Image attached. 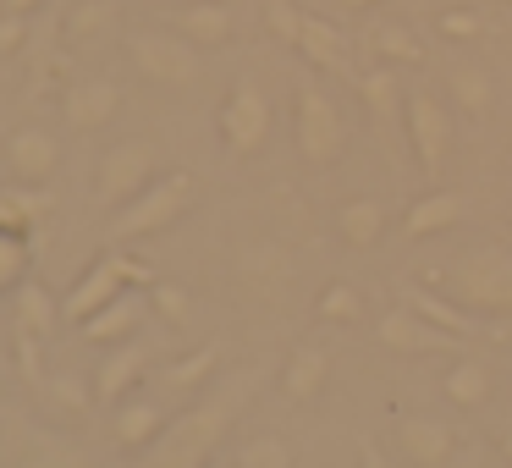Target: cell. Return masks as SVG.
<instances>
[{"label":"cell","mask_w":512,"mask_h":468,"mask_svg":"<svg viewBox=\"0 0 512 468\" xmlns=\"http://www.w3.org/2000/svg\"><path fill=\"white\" fill-rule=\"evenodd\" d=\"M254 375H237L226 391H215L210 402L188 408L182 419H171L155 441L144 446V468H204L215 457V441L226 435V424L237 419V408L248 402Z\"/></svg>","instance_id":"6da1fadb"},{"label":"cell","mask_w":512,"mask_h":468,"mask_svg":"<svg viewBox=\"0 0 512 468\" xmlns=\"http://www.w3.org/2000/svg\"><path fill=\"white\" fill-rule=\"evenodd\" d=\"M441 287L452 292L463 309L479 314H512V248L485 243V248H468L452 270L441 276Z\"/></svg>","instance_id":"7a4b0ae2"},{"label":"cell","mask_w":512,"mask_h":468,"mask_svg":"<svg viewBox=\"0 0 512 468\" xmlns=\"http://www.w3.org/2000/svg\"><path fill=\"white\" fill-rule=\"evenodd\" d=\"M193 193H199V182L188 177V171H166V177H155L138 199L122 204V215L111 221V243H127V237H149V232H166L177 215H188Z\"/></svg>","instance_id":"3957f363"},{"label":"cell","mask_w":512,"mask_h":468,"mask_svg":"<svg viewBox=\"0 0 512 468\" xmlns=\"http://www.w3.org/2000/svg\"><path fill=\"white\" fill-rule=\"evenodd\" d=\"M127 287H155V270L138 265V259H127V254H100L89 265V276H78L72 292L61 298V320L83 325L89 314H100L111 298H122Z\"/></svg>","instance_id":"277c9868"},{"label":"cell","mask_w":512,"mask_h":468,"mask_svg":"<svg viewBox=\"0 0 512 468\" xmlns=\"http://www.w3.org/2000/svg\"><path fill=\"white\" fill-rule=\"evenodd\" d=\"M292 122H298V149L309 166H336L347 155V127L336 100L320 89V83H303L298 100H292Z\"/></svg>","instance_id":"5b68a950"},{"label":"cell","mask_w":512,"mask_h":468,"mask_svg":"<svg viewBox=\"0 0 512 468\" xmlns=\"http://www.w3.org/2000/svg\"><path fill=\"white\" fill-rule=\"evenodd\" d=\"M127 56H133V67L144 72L149 83H166V89H188L204 72L199 45H193L188 34H155V28H144V34L127 39Z\"/></svg>","instance_id":"8992f818"},{"label":"cell","mask_w":512,"mask_h":468,"mask_svg":"<svg viewBox=\"0 0 512 468\" xmlns=\"http://www.w3.org/2000/svg\"><path fill=\"white\" fill-rule=\"evenodd\" d=\"M155 171H160V149L149 144V138H127V144H116L111 155L100 160V182H94V193H100V204L122 210L127 199H138V193L155 182Z\"/></svg>","instance_id":"52a82bcc"},{"label":"cell","mask_w":512,"mask_h":468,"mask_svg":"<svg viewBox=\"0 0 512 468\" xmlns=\"http://www.w3.org/2000/svg\"><path fill=\"white\" fill-rule=\"evenodd\" d=\"M265 138H270V100L259 94L254 78H237L232 94H226V105H221V144L232 149L237 160H248V155L265 149Z\"/></svg>","instance_id":"ba28073f"},{"label":"cell","mask_w":512,"mask_h":468,"mask_svg":"<svg viewBox=\"0 0 512 468\" xmlns=\"http://www.w3.org/2000/svg\"><path fill=\"white\" fill-rule=\"evenodd\" d=\"M408 138L419 149L424 177H435L446 166V155H452V111L430 89H408Z\"/></svg>","instance_id":"9c48e42d"},{"label":"cell","mask_w":512,"mask_h":468,"mask_svg":"<svg viewBox=\"0 0 512 468\" xmlns=\"http://www.w3.org/2000/svg\"><path fill=\"white\" fill-rule=\"evenodd\" d=\"M375 336H380V347H391V353H452V347H463L457 331H441V325L424 320L419 309H408V303H397V309L380 314Z\"/></svg>","instance_id":"30bf717a"},{"label":"cell","mask_w":512,"mask_h":468,"mask_svg":"<svg viewBox=\"0 0 512 468\" xmlns=\"http://www.w3.org/2000/svg\"><path fill=\"white\" fill-rule=\"evenodd\" d=\"M298 50L303 61H309L314 72H331V78H347L358 83V67H353V45H347V34L336 23H325V17L303 12V28H298Z\"/></svg>","instance_id":"8fae6325"},{"label":"cell","mask_w":512,"mask_h":468,"mask_svg":"<svg viewBox=\"0 0 512 468\" xmlns=\"http://www.w3.org/2000/svg\"><path fill=\"white\" fill-rule=\"evenodd\" d=\"M358 100L369 105V116H375V127H380V138H386L391 149H397V138H402V122H408V94H402V83H397V72L391 67H375V72H358Z\"/></svg>","instance_id":"7c38bea8"},{"label":"cell","mask_w":512,"mask_h":468,"mask_svg":"<svg viewBox=\"0 0 512 468\" xmlns=\"http://www.w3.org/2000/svg\"><path fill=\"white\" fill-rule=\"evenodd\" d=\"M116 111H122V89H116L111 78H72L67 94H61V116H67V127H78V133L105 127Z\"/></svg>","instance_id":"4fadbf2b"},{"label":"cell","mask_w":512,"mask_h":468,"mask_svg":"<svg viewBox=\"0 0 512 468\" xmlns=\"http://www.w3.org/2000/svg\"><path fill=\"white\" fill-rule=\"evenodd\" d=\"M397 446L408 463L419 468H441L446 457L457 452V430L446 419H424V413H408V419L397 424Z\"/></svg>","instance_id":"5bb4252c"},{"label":"cell","mask_w":512,"mask_h":468,"mask_svg":"<svg viewBox=\"0 0 512 468\" xmlns=\"http://www.w3.org/2000/svg\"><path fill=\"white\" fill-rule=\"evenodd\" d=\"M6 166H12V177H23V182H45L50 171L61 166V144L45 133V127H17V133L6 138Z\"/></svg>","instance_id":"9a60e30c"},{"label":"cell","mask_w":512,"mask_h":468,"mask_svg":"<svg viewBox=\"0 0 512 468\" xmlns=\"http://www.w3.org/2000/svg\"><path fill=\"white\" fill-rule=\"evenodd\" d=\"M144 369H149V347L116 342L111 353H105L100 375H94V397H100V402H122V391H133Z\"/></svg>","instance_id":"2e32d148"},{"label":"cell","mask_w":512,"mask_h":468,"mask_svg":"<svg viewBox=\"0 0 512 468\" xmlns=\"http://www.w3.org/2000/svg\"><path fill=\"white\" fill-rule=\"evenodd\" d=\"M138 320H144V292H122V298H111L100 314L83 320V336L100 342V347H116V342H127V336L138 331Z\"/></svg>","instance_id":"e0dca14e"},{"label":"cell","mask_w":512,"mask_h":468,"mask_svg":"<svg viewBox=\"0 0 512 468\" xmlns=\"http://www.w3.org/2000/svg\"><path fill=\"white\" fill-rule=\"evenodd\" d=\"M171 23H177V34H188L199 50H215V45L232 39V6H221V0H188Z\"/></svg>","instance_id":"ac0fdd59"},{"label":"cell","mask_w":512,"mask_h":468,"mask_svg":"<svg viewBox=\"0 0 512 468\" xmlns=\"http://www.w3.org/2000/svg\"><path fill=\"white\" fill-rule=\"evenodd\" d=\"M463 215H468V199H463V193H424L419 204H408V215H402V232H408V237H435V232H452Z\"/></svg>","instance_id":"d6986e66"},{"label":"cell","mask_w":512,"mask_h":468,"mask_svg":"<svg viewBox=\"0 0 512 468\" xmlns=\"http://www.w3.org/2000/svg\"><path fill=\"white\" fill-rule=\"evenodd\" d=\"M397 298L408 303V309H419L424 320H435V325H441V331H457V336H463V342H468V336L479 331V325H474V314H468L463 303H452V298H435L430 287H419V281H402V287H397Z\"/></svg>","instance_id":"ffe728a7"},{"label":"cell","mask_w":512,"mask_h":468,"mask_svg":"<svg viewBox=\"0 0 512 468\" xmlns=\"http://www.w3.org/2000/svg\"><path fill=\"white\" fill-rule=\"evenodd\" d=\"M116 441L127 446V452H144L149 441H155L160 430H166V408H160V402H116Z\"/></svg>","instance_id":"44dd1931"},{"label":"cell","mask_w":512,"mask_h":468,"mask_svg":"<svg viewBox=\"0 0 512 468\" xmlns=\"http://www.w3.org/2000/svg\"><path fill=\"white\" fill-rule=\"evenodd\" d=\"M325 375H331V353H325V347H292L287 369H281V391H287L292 402H309L314 391L325 386Z\"/></svg>","instance_id":"7402d4cb"},{"label":"cell","mask_w":512,"mask_h":468,"mask_svg":"<svg viewBox=\"0 0 512 468\" xmlns=\"http://www.w3.org/2000/svg\"><path fill=\"white\" fill-rule=\"evenodd\" d=\"M441 391H446V402H452V408H479V402L490 397V369H485V358H457V364L446 369Z\"/></svg>","instance_id":"603a6c76"},{"label":"cell","mask_w":512,"mask_h":468,"mask_svg":"<svg viewBox=\"0 0 512 468\" xmlns=\"http://www.w3.org/2000/svg\"><path fill=\"white\" fill-rule=\"evenodd\" d=\"M364 50H375V56L386 61V67H419V61H424L419 34H413V28H402V23H380V28H369Z\"/></svg>","instance_id":"cb8c5ba5"},{"label":"cell","mask_w":512,"mask_h":468,"mask_svg":"<svg viewBox=\"0 0 512 468\" xmlns=\"http://www.w3.org/2000/svg\"><path fill=\"white\" fill-rule=\"evenodd\" d=\"M446 83H452V100L463 105L468 116H490V105H496V83H490L485 67H474V61H457V67L446 72Z\"/></svg>","instance_id":"d4e9b609"},{"label":"cell","mask_w":512,"mask_h":468,"mask_svg":"<svg viewBox=\"0 0 512 468\" xmlns=\"http://www.w3.org/2000/svg\"><path fill=\"white\" fill-rule=\"evenodd\" d=\"M336 226H342L347 248H375L380 232H386V210H380L375 199H347L342 215H336Z\"/></svg>","instance_id":"484cf974"},{"label":"cell","mask_w":512,"mask_h":468,"mask_svg":"<svg viewBox=\"0 0 512 468\" xmlns=\"http://www.w3.org/2000/svg\"><path fill=\"white\" fill-rule=\"evenodd\" d=\"M56 320H61V303L50 298L39 281H23V287H17V325H23V331L50 336V331H56Z\"/></svg>","instance_id":"4316f807"},{"label":"cell","mask_w":512,"mask_h":468,"mask_svg":"<svg viewBox=\"0 0 512 468\" xmlns=\"http://www.w3.org/2000/svg\"><path fill=\"white\" fill-rule=\"evenodd\" d=\"M215 364H221V347H199L193 358H177V364H166V391H199L204 380L215 375Z\"/></svg>","instance_id":"83f0119b"},{"label":"cell","mask_w":512,"mask_h":468,"mask_svg":"<svg viewBox=\"0 0 512 468\" xmlns=\"http://www.w3.org/2000/svg\"><path fill=\"white\" fill-rule=\"evenodd\" d=\"M320 320H336V325H364V292L353 281H331L320 292Z\"/></svg>","instance_id":"f1b7e54d"},{"label":"cell","mask_w":512,"mask_h":468,"mask_svg":"<svg viewBox=\"0 0 512 468\" xmlns=\"http://www.w3.org/2000/svg\"><path fill=\"white\" fill-rule=\"evenodd\" d=\"M237 468H292V446L281 435H254L237 446Z\"/></svg>","instance_id":"f546056e"},{"label":"cell","mask_w":512,"mask_h":468,"mask_svg":"<svg viewBox=\"0 0 512 468\" xmlns=\"http://www.w3.org/2000/svg\"><path fill=\"white\" fill-rule=\"evenodd\" d=\"M17 375H23L34 391H45V380H50V369H45V336L23 331V325H17Z\"/></svg>","instance_id":"4dcf8cb0"},{"label":"cell","mask_w":512,"mask_h":468,"mask_svg":"<svg viewBox=\"0 0 512 468\" xmlns=\"http://www.w3.org/2000/svg\"><path fill=\"white\" fill-rule=\"evenodd\" d=\"M149 303H155V314H160L166 325H188V320H193L188 292H182V287H171V281H155V287H149Z\"/></svg>","instance_id":"1f68e13d"},{"label":"cell","mask_w":512,"mask_h":468,"mask_svg":"<svg viewBox=\"0 0 512 468\" xmlns=\"http://www.w3.org/2000/svg\"><path fill=\"white\" fill-rule=\"evenodd\" d=\"M111 28V0H83L78 12L67 17V39H94Z\"/></svg>","instance_id":"d6a6232c"},{"label":"cell","mask_w":512,"mask_h":468,"mask_svg":"<svg viewBox=\"0 0 512 468\" xmlns=\"http://www.w3.org/2000/svg\"><path fill=\"white\" fill-rule=\"evenodd\" d=\"M45 391H50V402H56L61 413H83V408L94 402V391L83 386L78 375H50V380H45Z\"/></svg>","instance_id":"836d02e7"},{"label":"cell","mask_w":512,"mask_h":468,"mask_svg":"<svg viewBox=\"0 0 512 468\" xmlns=\"http://www.w3.org/2000/svg\"><path fill=\"white\" fill-rule=\"evenodd\" d=\"M265 28L281 39V45H298V28H303V12L292 0H265Z\"/></svg>","instance_id":"e575fe53"},{"label":"cell","mask_w":512,"mask_h":468,"mask_svg":"<svg viewBox=\"0 0 512 468\" xmlns=\"http://www.w3.org/2000/svg\"><path fill=\"white\" fill-rule=\"evenodd\" d=\"M17 276H23V237L0 232V292L17 287Z\"/></svg>","instance_id":"d590c367"},{"label":"cell","mask_w":512,"mask_h":468,"mask_svg":"<svg viewBox=\"0 0 512 468\" xmlns=\"http://www.w3.org/2000/svg\"><path fill=\"white\" fill-rule=\"evenodd\" d=\"M28 45V12H0V56H17Z\"/></svg>","instance_id":"8d00e7d4"},{"label":"cell","mask_w":512,"mask_h":468,"mask_svg":"<svg viewBox=\"0 0 512 468\" xmlns=\"http://www.w3.org/2000/svg\"><path fill=\"white\" fill-rule=\"evenodd\" d=\"M479 28H485V17H479V12H446L441 17V34L446 39H474Z\"/></svg>","instance_id":"74e56055"},{"label":"cell","mask_w":512,"mask_h":468,"mask_svg":"<svg viewBox=\"0 0 512 468\" xmlns=\"http://www.w3.org/2000/svg\"><path fill=\"white\" fill-rule=\"evenodd\" d=\"M358 468H391V463H386V452H380L375 441H364L358 446Z\"/></svg>","instance_id":"f35d334b"},{"label":"cell","mask_w":512,"mask_h":468,"mask_svg":"<svg viewBox=\"0 0 512 468\" xmlns=\"http://www.w3.org/2000/svg\"><path fill=\"white\" fill-rule=\"evenodd\" d=\"M0 6H6V12H34L39 0H0Z\"/></svg>","instance_id":"ab89813d"},{"label":"cell","mask_w":512,"mask_h":468,"mask_svg":"<svg viewBox=\"0 0 512 468\" xmlns=\"http://www.w3.org/2000/svg\"><path fill=\"white\" fill-rule=\"evenodd\" d=\"M336 6H347V12H364V6H380V0H336Z\"/></svg>","instance_id":"60d3db41"},{"label":"cell","mask_w":512,"mask_h":468,"mask_svg":"<svg viewBox=\"0 0 512 468\" xmlns=\"http://www.w3.org/2000/svg\"><path fill=\"white\" fill-rule=\"evenodd\" d=\"M501 457H507V463H512V430L501 435Z\"/></svg>","instance_id":"b9f144b4"},{"label":"cell","mask_w":512,"mask_h":468,"mask_svg":"<svg viewBox=\"0 0 512 468\" xmlns=\"http://www.w3.org/2000/svg\"><path fill=\"white\" fill-rule=\"evenodd\" d=\"M204 468H232V463H226V457H210V463H204Z\"/></svg>","instance_id":"7bdbcfd3"},{"label":"cell","mask_w":512,"mask_h":468,"mask_svg":"<svg viewBox=\"0 0 512 468\" xmlns=\"http://www.w3.org/2000/svg\"><path fill=\"white\" fill-rule=\"evenodd\" d=\"M507 171H512V149H507Z\"/></svg>","instance_id":"ee69618b"}]
</instances>
